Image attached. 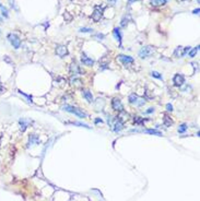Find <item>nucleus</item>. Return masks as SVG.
Instances as JSON below:
<instances>
[{
    "instance_id": "nucleus-29",
    "label": "nucleus",
    "mask_w": 200,
    "mask_h": 201,
    "mask_svg": "<svg viewBox=\"0 0 200 201\" xmlns=\"http://www.w3.org/2000/svg\"><path fill=\"white\" fill-rule=\"evenodd\" d=\"M107 1L111 6H115V4H116V0H107Z\"/></svg>"
},
{
    "instance_id": "nucleus-30",
    "label": "nucleus",
    "mask_w": 200,
    "mask_h": 201,
    "mask_svg": "<svg viewBox=\"0 0 200 201\" xmlns=\"http://www.w3.org/2000/svg\"><path fill=\"white\" fill-rule=\"evenodd\" d=\"M95 37L96 39H101V41H102V39H104V35H103V34H96Z\"/></svg>"
},
{
    "instance_id": "nucleus-32",
    "label": "nucleus",
    "mask_w": 200,
    "mask_h": 201,
    "mask_svg": "<svg viewBox=\"0 0 200 201\" xmlns=\"http://www.w3.org/2000/svg\"><path fill=\"white\" fill-rule=\"evenodd\" d=\"M199 11H200V9L197 8V9H195L194 11H193V13H194V14H199Z\"/></svg>"
},
{
    "instance_id": "nucleus-6",
    "label": "nucleus",
    "mask_w": 200,
    "mask_h": 201,
    "mask_svg": "<svg viewBox=\"0 0 200 201\" xmlns=\"http://www.w3.org/2000/svg\"><path fill=\"white\" fill-rule=\"evenodd\" d=\"M189 50H190V47H189V46H187V47H177L174 51V56L178 58L184 57V56H186V55L189 53Z\"/></svg>"
},
{
    "instance_id": "nucleus-35",
    "label": "nucleus",
    "mask_w": 200,
    "mask_h": 201,
    "mask_svg": "<svg viewBox=\"0 0 200 201\" xmlns=\"http://www.w3.org/2000/svg\"><path fill=\"white\" fill-rule=\"evenodd\" d=\"M100 121L102 122L103 120H102V119H95V124H97V122H100Z\"/></svg>"
},
{
    "instance_id": "nucleus-22",
    "label": "nucleus",
    "mask_w": 200,
    "mask_h": 201,
    "mask_svg": "<svg viewBox=\"0 0 200 201\" xmlns=\"http://www.w3.org/2000/svg\"><path fill=\"white\" fill-rule=\"evenodd\" d=\"M172 124H173V120H172L167 115H164V125L168 127V126H171Z\"/></svg>"
},
{
    "instance_id": "nucleus-8",
    "label": "nucleus",
    "mask_w": 200,
    "mask_h": 201,
    "mask_svg": "<svg viewBox=\"0 0 200 201\" xmlns=\"http://www.w3.org/2000/svg\"><path fill=\"white\" fill-rule=\"evenodd\" d=\"M56 54L60 58H64L66 55H68V48L64 45H58L56 46Z\"/></svg>"
},
{
    "instance_id": "nucleus-20",
    "label": "nucleus",
    "mask_w": 200,
    "mask_h": 201,
    "mask_svg": "<svg viewBox=\"0 0 200 201\" xmlns=\"http://www.w3.org/2000/svg\"><path fill=\"white\" fill-rule=\"evenodd\" d=\"M35 143H38V137L36 136V134H32L31 137H30V140H29V145L28 147H30V145H32V144H35Z\"/></svg>"
},
{
    "instance_id": "nucleus-27",
    "label": "nucleus",
    "mask_w": 200,
    "mask_h": 201,
    "mask_svg": "<svg viewBox=\"0 0 200 201\" xmlns=\"http://www.w3.org/2000/svg\"><path fill=\"white\" fill-rule=\"evenodd\" d=\"M151 74H152V77L156 78V79H162V76H161V73H159L158 71H152V72H151Z\"/></svg>"
},
{
    "instance_id": "nucleus-33",
    "label": "nucleus",
    "mask_w": 200,
    "mask_h": 201,
    "mask_svg": "<svg viewBox=\"0 0 200 201\" xmlns=\"http://www.w3.org/2000/svg\"><path fill=\"white\" fill-rule=\"evenodd\" d=\"M4 90H6V88H4V86H3V85H1V84H0V92H3Z\"/></svg>"
},
{
    "instance_id": "nucleus-4",
    "label": "nucleus",
    "mask_w": 200,
    "mask_h": 201,
    "mask_svg": "<svg viewBox=\"0 0 200 201\" xmlns=\"http://www.w3.org/2000/svg\"><path fill=\"white\" fill-rule=\"evenodd\" d=\"M8 39H9L10 44L12 45V46L16 48V49L20 48V46H21V39H19V36H18V35L13 34V33H11V34H9V35H8Z\"/></svg>"
},
{
    "instance_id": "nucleus-38",
    "label": "nucleus",
    "mask_w": 200,
    "mask_h": 201,
    "mask_svg": "<svg viewBox=\"0 0 200 201\" xmlns=\"http://www.w3.org/2000/svg\"><path fill=\"white\" fill-rule=\"evenodd\" d=\"M181 1H184V0H181Z\"/></svg>"
},
{
    "instance_id": "nucleus-26",
    "label": "nucleus",
    "mask_w": 200,
    "mask_h": 201,
    "mask_svg": "<svg viewBox=\"0 0 200 201\" xmlns=\"http://www.w3.org/2000/svg\"><path fill=\"white\" fill-rule=\"evenodd\" d=\"M128 24V20H127V16H125L124 19L121 20V23H120V26L121 27H126Z\"/></svg>"
},
{
    "instance_id": "nucleus-17",
    "label": "nucleus",
    "mask_w": 200,
    "mask_h": 201,
    "mask_svg": "<svg viewBox=\"0 0 200 201\" xmlns=\"http://www.w3.org/2000/svg\"><path fill=\"white\" fill-rule=\"evenodd\" d=\"M19 124H20V126H21V131H24L26 129V127H28V125L30 124V121L22 118V119H20Z\"/></svg>"
},
{
    "instance_id": "nucleus-1",
    "label": "nucleus",
    "mask_w": 200,
    "mask_h": 201,
    "mask_svg": "<svg viewBox=\"0 0 200 201\" xmlns=\"http://www.w3.org/2000/svg\"><path fill=\"white\" fill-rule=\"evenodd\" d=\"M64 111L68 113H71V114H74L76 116H78L79 118H86L88 115H86V113H84L82 109L78 108V107H74V106H71V105H65L64 107Z\"/></svg>"
},
{
    "instance_id": "nucleus-23",
    "label": "nucleus",
    "mask_w": 200,
    "mask_h": 201,
    "mask_svg": "<svg viewBox=\"0 0 200 201\" xmlns=\"http://www.w3.org/2000/svg\"><path fill=\"white\" fill-rule=\"evenodd\" d=\"M186 129H187V125L181 124V126H179V128H178V132H179V134H183V132L186 131Z\"/></svg>"
},
{
    "instance_id": "nucleus-16",
    "label": "nucleus",
    "mask_w": 200,
    "mask_h": 201,
    "mask_svg": "<svg viewBox=\"0 0 200 201\" xmlns=\"http://www.w3.org/2000/svg\"><path fill=\"white\" fill-rule=\"evenodd\" d=\"M124 128V124H123V121L121 120H117L115 122V126H114V131L115 132H119Z\"/></svg>"
},
{
    "instance_id": "nucleus-3",
    "label": "nucleus",
    "mask_w": 200,
    "mask_h": 201,
    "mask_svg": "<svg viewBox=\"0 0 200 201\" xmlns=\"http://www.w3.org/2000/svg\"><path fill=\"white\" fill-rule=\"evenodd\" d=\"M154 53V48L152 46H144L139 50V56L141 58H148Z\"/></svg>"
},
{
    "instance_id": "nucleus-18",
    "label": "nucleus",
    "mask_w": 200,
    "mask_h": 201,
    "mask_svg": "<svg viewBox=\"0 0 200 201\" xmlns=\"http://www.w3.org/2000/svg\"><path fill=\"white\" fill-rule=\"evenodd\" d=\"M144 132L150 134H153V136H159V137H162V132L159 130H155V129H146L144 130Z\"/></svg>"
},
{
    "instance_id": "nucleus-7",
    "label": "nucleus",
    "mask_w": 200,
    "mask_h": 201,
    "mask_svg": "<svg viewBox=\"0 0 200 201\" xmlns=\"http://www.w3.org/2000/svg\"><path fill=\"white\" fill-rule=\"evenodd\" d=\"M112 107L117 111V112H123L124 111V106L121 104V101L118 97H114L113 101H112Z\"/></svg>"
},
{
    "instance_id": "nucleus-10",
    "label": "nucleus",
    "mask_w": 200,
    "mask_h": 201,
    "mask_svg": "<svg viewBox=\"0 0 200 201\" xmlns=\"http://www.w3.org/2000/svg\"><path fill=\"white\" fill-rule=\"evenodd\" d=\"M173 82H174V84L176 86L183 85V84H184V82H185L184 76H181V74H179V73L175 74L174 78H173Z\"/></svg>"
},
{
    "instance_id": "nucleus-34",
    "label": "nucleus",
    "mask_w": 200,
    "mask_h": 201,
    "mask_svg": "<svg viewBox=\"0 0 200 201\" xmlns=\"http://www.w3.org/2000/svg\"><path fill=\"white\" fill-rule=\"evenodd\" d=\"M135 1H139V0H128V2L129 3H132V2H135Z\"/></svg>"
},
{
    "instance_id": "nucleus-19",
    "label": "nucleus",
    "mask_w": 200,
    "mask_h": 201,
    "mask_svg": "<svg viewBox=\"0 0 200 201\" xmlns=\"http://www.w3.org/2000/svg\"><path fill=\"white\" fill-rule=\"evenodd\" d=\"M0 12H1V16H3V18H6V19H8L9 18V12H8V9L7 8H4V7L0 3Z\"/></svg>"
},
{
    "instance_id": "nucleus-13",
    "label": "nucleus",
    "mask_w": 200,
    "mask_h": 201,
    "mask_svg": "<svg viewBox=\"0 0 200 201\" xmlns=\"http://www.w3.org/2000/svg\"><path fill=\"white\" fill-rule=\"evenodd\" d=\"M82 95L84 96V99H86L89 103H92L93 102V95H92V93L90 92L89 90H83V91H82Z\"/></svg>"
},
{
    "instance_id": "nucleus-25",
    "label": "nucleus",
    "mask_w": 200,
    "mask_h": 201,
    "mask_svg": "<svg viewBox=\"0 0 200 201\" xmlns=\"http://www.w3.org/2000/svg\"><path fill=\"white\" fill-rule=\"evenodd\" d=\"M74 126H80V127H84V128H88V129H90L91 127H89L86 124H82V122H78V121H76V122H72Z\"/></svg>"
},
{
    "instance_id": "nucleus-28",
    "label": "nucleus",
    "mask_w": 200,
    "mask_h": 201,
    "mask_svg": "<svg viewBox=\"0 0 200 201\" xmlns=\"http://www.w3.org/2000/svg\"><path fill=\"white\" fill-rule=\"evenodd\" d=\"M166 108H167L168 112H172V111H173V106H172L171 104H166Z\"/></svg>"
},
{
    "instance_id": "nucleus-37",
    "label": "nucleus",
    "mask_w": 200,
    "mask_h": 201,
    "mask_svg": "<svg viewBox=\"0 0 200 201\" xmlns=\"http://www.w3.org/2000/svg\"><path fill=\"white\" fill-rule=\"evenodd\" d=\"M197 2H199V0H197Z\"/></svg>"
},
{
    "instance_id": "nucleus-31",
    "label": "nucleus",
    "mask_w": 200,
    "mask_h": 201,
    "mask_svg": "<svg viewBox=\"0 0 200 201\" xmlns=\"http://www.w3.org/2000/svg\"><path fill=\"white\" fill-rule=\"evenodd\" d=\"M153 112H154V108H152V107H151V108L148 109L146 113V114H151V113H153Z\"/></svg>"
},
{
    "instance_id": "nucleus-11",
    "label": "nucleus",
    "mask_w": 200,
    "mask_h": 201,
    "mask_svg": "<svg viewBox=\"0 0 200 201\" xmlns=\"http://www.w3.org/2000/svg\"><path fill=\"white\" fill-rule=\"evenodd\" d=\"M80 73H81V71H80L79 66H77L76 64L72 65L71 68H70V74H71V77H74V79H76V77H78Z\"/></svg>"
},
{
    "instance_id": "nucleus-9",
    "label": "nucleus",
    "mask_w": 200,
    "mask_h": 201,
    "mask_svg": "<svg viewBox=\"0 0 200 201\" xmlns=\"http://www.w3.org/2000/svg\"><path fill=\"white\" fill-rule=\"evenodd\" d=\"M117 59L119 61H121L125 66H127L128 64H132L133 62V58L130 56H126V55H118Z\"/></svg>"
},
{
    "instance_id": "nucleus-12",
    "label": "nucleus",
    "mask_w": 200,
    "mask_h": 201,
    "mask_svg": "<svg viewBox=\"0 0 200 201\" xmlns=\"http://www.w3.org/2000/svg\"><path fill=\"white\" fill-rule=\"evenodd\" d=\"M81 61H82L83 65L89 66V67L93 66V64H94V60H93V59H91V58H89V57H86V55H82V57H81Z\"/></svg>"
},
{
    "instance_id": "nucleus-15",
    "label": "nucleus",
    "mask_w": 200,
    "mask_h": 201,
    "mask_svg": "<svg viewBox=\"0 0 200 201\" xmlns=\"http://www.w3.org/2000/svg\"><path fill=\"white\" fill-rule=\"evenodd\" d=\"M113 34H114V36L116 37V39L118 41L119 45L121 46V33H120V31H119V29H118V27H115L114 31H113Z\"/></svg>"
},
{
    "instance_id": "nucleus-5",
    "label": "nucleus",
    "mask_w": 200,
    "mask_h": 201,
    "mask_svg": "<svg viewBox=\"0 0 200 201\" xmlns=\"http://www.w3.org/2000/svg\"><path fill=\"white\" fill-rule=\"evenodd\" d=\"M102 16H103V8H101L100 6H96L92 13L93 21H94V22H99L100 20L102 19Z\"/></svg>"
},
{
    "instance_id": "nucleus-36",
    "label": "nucleus",
    "mask_w": 200,
    "mask_h": 201,
    "mask_svg": "<svg viewBox=\"0 0 200 201\" xmlns=\"http://www.w3.org/2000/svg\"><path fill=\"white\" fill-rule=\"evenodd\" d=\"M0 22H2V19H1V18H0Z\"/></svg>"
},
{
    "instance_id": "nucleus-14",
    "label": "nucleus",
    "mask_w": 200,
    "mask_h": 201,
    "mask_svg": "<svg viewBox=\"0 0 200 201\" xmlns=\"http://www.w3.org/2000/svg\"><path fill=\"white\" fill-rule=\"evenodd\" d=\"M166 2H167V0H150V3H151V6L153 7L164 6Z\"/></svg>"
},
{
    "instance_id": "nucleus-21",
    "label": "nucleus",
    "mask_w": 200,
    "mask_h": 201,
    "mask_svg": "<svg viewBox=\"0 0 200 201\" xmlns=\"http://www.w3.org/2000/svg\"><path fill=\"white\" fill-rule=\"evenodd\" d=\"M198 51H199V45H198V46H196V47L194 48V49H193V50H189V57H195V55L197 54Z\"/></svg>"
},
{
    "instance_id": "nucleus-2",
    "label": "nucleus",
    "mask_w": 200,
    "mask_h": 201,
    "mask_svg": "<svg viewBox=\"0 0 200 201\" xmlns=\"http://www.w3.org/2000/svg\"><path fill=\"white\" fill-rule=\"evenodd\" d=\"M129 103L135 106H142L146 104V99H142V97H139L136 94H131L129 96Z\"/></svg>"
},
{
    "instance_id": "nucleus-24",
    "label": "nucleus",
    "mask_w": 200,
    "mask_h": 201,
    "mask_svg": "<svg viewBox=\"0 0 200 201\" xmlns=\"http://www.w3.org/2000/svg\"><path fill=\"white\" fill-rule=\"evenodd\" d=\"M93 30L92 29H89V27H81V29L79 30V32L81 33H91Z\"/></svg>"
}]
</instances>
